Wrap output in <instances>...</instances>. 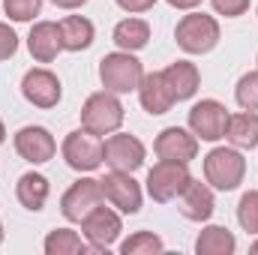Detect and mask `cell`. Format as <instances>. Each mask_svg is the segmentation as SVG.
<instances>
[{
	"mask_svg": "<svg viewBox=\"0 0 258 255\" xmlns=\"http://www.w3.org/2000/svg\"><path fill=\"white\" fill-rule=\"evenodd\" d=\"M81 231L90 240V246L102 252V249H108L117 240V234H120V216L114 210H108V207H93L81 219Z\"/></svg>",
	"mask_w": 258,
	"mask_h": 255,
	"instance_id": "9c48e42d",
	"label": "cell"
},
{
	"mask_svg": "<svg viewBox=\"0 0 258 255\" xmlns=\"http://www.w3.org/2000/svg\"><path fill=\"white\" fill-rule=\"evenodd\" d=\"M213 207H216L213 204V192L207 189L204 183H198V180L189 177V183L177 195V210L186 219H192V222H204V219L213 216Z\"/></svg>",
	"mask_w": 258,
	"mask_h": 255,
	"instance_id": "9a60e30c",
	"label": "cell"
},
{
	"mask_svg": "<svg viewBox=\"0 0 258 255\" xmlns=\"http://www.w3.org/2000/svg\"><path fill=\"white\" fill-rule=\"evenodd\" d=\"M120 123H123V105L111 90L87 96V102L81 108V126L84 129H90L93 135H108V132L120 129Z\"/></svg>",
	"mask_w": 258,
	"mask_h": 255,
	"instance_id": "7a4b0ae2",
	"label": "cell"
},
{
	"mask_svg": "<svg viewBox=\"0 0 258 255\" xmlns=\"http://www.w3.org/2000/svg\"><path fill=\"white\" fill-rule=\"evenodd\" d=\"M102 156L114 171H135L144 162V144L135 135H111L102 144Z\"/></svg>",
	"mask_w": 258,
	"mask_h": 255,
	"instance_id": "8fae6325",
	"label": "cell"
},
{
	"mask_svg": "<svg viewBox=\"0 0 258 255\" xmlns=\"http://www.w3.org/2000/svg\"><path fill=\"white\" fill-rule=\"evenodd\" d=\"M27 48H30L33 60H39V63H51V60L57 57V51L63 48L60 24H51V21H39V24H33L30 36H27Z\"/></svg>",
	"mask_w": 258,
	"mask_h": 255,
	"instance_id": "2e32d148",
	"label": "cell"
},
{
	"mask_svg": "<svg viewBox=\"0 0 258 255\" xmlns=\"http://www.w3.org/2000/svg\"><path fill=\"white\" fill-rule=\"evenodd\" d=\"M243 174H246V159L237 150L216 147L204 159V177H207V183L216 186V189H222V192L237 189L240 180H243Z\"/></svg>",
	"mask_w": 258,
	"mask_h": 255,
	"instance_id": "3957f363",
	"label": "cell"
},
{
	"mask_svg": "<svg viewBox=\"0 0 258 255\" xmlns=\"http://www.w3.org/2000/svg\"><path fill=\"white\" fill-rule=\"evenodd\" d=\"M60 39L66 51H84L93 45V24L81 15H69L60 21Z\"/></svg>",
	"mask_w": 258,
	"mask_h": 255,
	"instance_id": "44dd1931",
	"label": "cell"
},
{
	"mask_svg": "<svg viewBox=\"0 0 258 255\" xmlns=\"http://www.w3.org/2000/svg\"><path fill=\"white\" fill-rule=\"evenodd\" d=\"M162 81H165L171 99H174V102H183V99H192L195 96V90H198V84H201V75H198L195 63L177 60V63H171L162 72Z\"/></svg>",
	"mask_w": 258,
	"mask_h": 255,
	"instance_id": "e0dca14e",
	"label": "cell"
},
{
	"mask_svg": "<svg viewBox=\"0 0 258 255\" xmlns=\"http://www.w3.org/2000/svg\"><path fill=\"white\" fill-rule=\"evenodd\" d=\"M21 93L36 108H54L60 102V81L48 69H30L21 78Z\"/></svg>",
	"mask_w": 258,
	"mask_h": 255,
	"instance_id": "30bf717a",
	"label": "cell"
},
{
	"mask_svg": "<svg viewBox=\"0 0 258 255\" xmlns=\"http://www.w3.org/2000/svg\"><path fill=\"white\" fill-rule=\"evenodd\" d=\"M168 3H171L174 9H192V6L201 3V0H168Z\"/></svg>",
	"mask_w": 258,
	"mask_h": 255,
	"instance_id": "d6a6232c",
	"label": "cell"
},
{
	"mask_svg": "<svg viewBox=\"0 0 258 255\" xmlns=\"http://www.w3.org/2000/svg\"><path fill=\"white\" fill-rule=\"evenodd\" d=\"M189 183V171H186V162H171V159H162L150 168L147 174V192L153 201L159 204H168L174 201L183 186Z\"/></svg>",
	"mask_w": 258,
	"mask_h": 255,
	"instance_id": "5b68a950",
	"label": "cell"
},
{
	"mask_svg": "<svg viewBox=\"0 0 258 255\" xmlns=\"http://www.w3.org/2000/svg\"><path fill=\"white\" fill-rule=\"evenodd\" d=\"M240 108L246 111H258V72H246L240 81H237V90H234Z\"/></svg>",
	"mask_w": 258,
	"mask_h": 255,
	"instance_id": "484cf974",
	"label": "cell"
},
{
	"mask_svg": "<svg viewBox=\"0 0 258 255\" xmlns=\"http://www.w3.org/2000/svg\"><path fill=\"white\" fill-rule=\"evenodd\" d=\"M15 195H18V201H21L27 210L36 213V210H42L45 201H48V180H45L42 174H36V171H27V174L18 177Z\"/></svg>",
	"mask_w": 258,
	"mask_h": 255,
	"instance_id": "ffe728a7",
	"label": "cell"
},
{
	"mask_svg": "<svg viewBox=\"0 0 258 255\" xmlns=\"http://www.w3.org/2000/svg\"><path fill=\"white\" fill-rule=\"evenodd\" d=\"M0 243H3V222H0Z\"/></svg>",
	"mask_w": 258,
	"mask_h": 255,
	"instance_id": "e575fe53",
	"label": "cell"
},
{
	"mask_svg": "<svg viewBox=\"0 0 258 255\" xmlns=\"http://www.w3.org/2000/svg\"><path fill=\"white\" fill-rule=\"evenodd\" d=\"M174 39L186 54H204L219 42V24H216V18H210L204 12L183 15L174 30Z\"/></svg>",
	"mask_w": 258,
	"mask_h": 255,
	"instance_id": "277c9868",
	"label": "cell"
},
{
	"mask_svg": "<svg viewBox=\"0 0 258 255\" xmlns=\"http://www.w3.org/2000/svg\"><path fill=\"white\" fill-rule=\"evenodd\" d=\"M45 252L48 255H84L87 252V243H84L75 231L57 228V231H51V234L45 237Z\"/></svg>",
	"mask_w": 258,
	"mask_h": 255,
	"instance_id": "cb8c5ba5",
	"label": "cell"
},
{
	"mask_svg": "<svg viewBox=\"0 0 258 255\" xmlns=\"http://www.w3.org/2000/svg\"><path fill=\"white\" fill-rule=\"evenodd\" d=\"M54 6H60V9H78V6H84L87 0H51Z\"/></svg>",
	"mask_w": 258,
	"mask_h": 255,
	"instance_id": "1f68e13d",
	"label": "cell"
},
{
	"mask_svg": "<svg viewBox=\"0 0 258 255\" xmlns=\"http://www.w3.org/2000/svg\"><path fill=\"white\" fill-rule=\"evenodd\" d=\"M120 252L123 255H156V252H162V240L153 231H135L120 246Z\"/></svg>",
	"mask_w": 258,
	"mask_h": 255,
	"instance_id": "d4e9b609",
	"label": "cell"
},
{
	"mask_svg": "<svg viewBox=\"0 0 258 255\" xmlns=\"http://www.w3.org/2000/svg\"><path fill=\"white\" fill-rule=\"evenodd\" d=\"M153 3H156V0H117V6L126 9V12H147Z\"/></svg>",
	"mask_w": 258,
	"mask_h": 255,
	"instance_id": "4dcf8cb0",
	"label": "cell"
},
{
	"mask_svg": "<svg viewBox=\"0 0 258 255\" xmlns=\"http://www.w3.org/2000/svg\"><path fill=\"white\" fill-rule=\"evenodd\" d=\"M42 0H3V12L12 21H30L33 15H39Z\"/></svg>",
	"mask_w": 258,
	"mask_h": 255,
	"instance_id": "83f0119b",
	"label": "cell"
},
{
	"mask_svg": "<svg viewBox=\"0 0 258 255\" xmlns=\"http://www.w3.org/2000/svg\"><path fill=\"white\" fill-rule=\"evenodd\" d=\"M99 78H102L105 90L129 93V90H138L144 69H141V60L132 57V51H114V54H105L99 60Z\"/></svg>",
	"mask_w": 258,
	"mask_h": 255,
	"instance_id": "6da1fadb",
	"label": "cell"
},
{
	"mask_svg": "<svg viewBox=\"0 0 258 255\" xmlns=\"http://www.w3.org/2000/svg\"><path fill=\"white\" fill-rule=\"evenodd\" d=\"M102 183V195L123 213H138L141 210V186L132 180L129 171H111L105 174Z\"/></svg>",
	"mask_w": 258,
	"mask_h": 255,
	"instance_id": "7c38bea8",
	"label": "cell"
},
{
	"mask_svg": "<svg viewBox=\"0 0 258 255\" xmlns=\"http://www.w3.org/2000/svg\"><path fill=\"white\" fill-rule=\"evenodd\" d=\"M237 222L243 225V231L258 234V192H246L237 204Z\"/></svg>",
	"mask_w": 258,
	"mask_h": 255,
	"instance_id": "4316f807",
	"label": "cell"
},
{
	"mask_svg": "<svg viewBox=\"0 0 258 255\" xmlns=\"http://www.w3.org/2000/svg\"><path fill=\"white\" fill-rule=\"evenodd\" d=\"M252 252H255V255H258V243H252Z\"/></svg>",
	"mask_w": 258,
	"mask_h": 255,
	"instance_id": "d590c367",
	"label": "cell"
},
{
	"mask_svg": "<svg viewBox=\"0 0 258 255\" xmlns=\"http://www.w3.org/2000/svg\"><path fill=\"white\" fill-rule=\"evenodd\" d=\"M3 138H6V129H3V123H0V144H3Z\"/></svg>",
	"mask_w": 258,
	"mask_h": 255,
	"instance_id": "836d02e7",
	"label": "cell"
},
{
	"mask_svg": "<svg viewBox=\"0 0 258 255\" xmlns=\"http://www.w3.org/2000/svg\"><path fill=\"white\" fill-rule=\"evenodd\" d=\"M213 9L225 18H237L249 9V0H213Z\"/></svg>",
	"mask_w": 258,
	"mask_h": 255,
	"instance_id": "f546056e",
	"label": "cell"
},
{
	"mask_svg": "<svg viewBox=\"0 0 258 255\" xmlns=\"http://www.w3.org/2000/svg\"><path fill=\"white\" fill-rule=\"evenodd\" d=\"M63 159H66V165L75 168V171H93V168H99L105 162L99 135H93L90 129L69 132L63 141Z\"/></svg>",
	"mask_w": 258,
	"mask_h": 255,
	"instance_id": "8992f818",
	"label": "cell"
},
{
	"mask_svg": "<svg viewBox=\"0 0 258 255\" xmlns=\"http://www.w3.org/2000/svg\"><path fill=\"white\" fill-rule=\"evenodd\" d=\"M102 183L99 180H93V177H81V180H75L69 189H66L63 201H60V210H63V216L69 222H81L93 207H99L102 204Z\"/></svg>",
	"mask_w": 258,
	"mask_h": 255,
	"instance_id": "52a82bcc",
	"label": "cell"
},
{
	"mask_svg": "<svg viewBox=\"0 0 258 255\" xmlns=\"http://www.w3.org/2000/svg\"><path fill=\"white\" fill-rule=\"evenodd\" d=\"M15 150H18V156H21V159H27V162H33V165H39V162H48V159L54 156L57 144H54V138H51V132H48V129L24 126V129H18V135H15Z\"/></svg>",
	"mask_w": 258,
	"mask_h": 255,
	"instance_id": "5bb4252c",
	"label": "cell"
},
{
	"mask_svg": "<svg viewBox=\"0 0 258 255\" xmlns=\"http://www.w3.org/2000/svg\"><path fill=\"white\" fill-rule=\"evenodd\" d=\"M147 39H150V27L141 18H126L114 27V42L123 51H141L147 45Z\"/></svg>",
	"mask_w": 258,
	"mask_h": 255,
	"instance_id": "603a6c76",
	"label": "cell"
},
{
	"mask_svg": "<svg viewBox=\"0 0 258 255\" xmlns=\"http://www.w3.org/2000/svg\"><path fill=\"white\" fill-rule=\"evenodd\" d=\"M138 96H141V105H144L147 114H165L174 105V99H171V93H168V87L162 81V72L144 75L141 84H138Z\"/></svg>",
	"mask_w": 258,
	"mask_h": 255,
	"instance_id": "ac0fdd59",
	"label": "cell"
},
{
	"mask_svg": "<svg viewBox=\"0 0 258 255\" xmlns=\"http://www.w3.org/2000/svg\"><path fill=\"white\" fill-rule=\"evenodd\" d=\"M225 126H228V111L222 102L216 99H201L189 111V129L204 141H219L225 138Z\"/></svg>",
	"mask_w": 258,
	"mask_h": 255,
	"instance_id": "ba28073f",
	"label": "cell"
},
{
	"mask_svg": "<svg viewBox=\"0 0 258 255\" xmlns=\"http://www.w3.org/2000/svg\"><path fill=\"white\" fill-rule=\"evenodd\" d=\"M195 252L198 255H231L234 252V234L222 225H207L198 240H195Z\"/></svg>",
	"mask_w": 258,
	"mask_h": 255,
	"instance_id": "7402d4cb",
	"label": "cell"
},
{
	"mask_svg": "<svg viewBox=\"0 0 258 255\" xmlns=\"http://www.w3.org/2000/svg\"><path fill=\"white\" fill-rule=\"evenodd\" d=\"M18 51V36L9 24H0V60H9Z\"/></svg>",
	"mask_w": 258,
	"mask_h": 255,
	"instance_id": "f1b7e54d",
	"label": "cell"
},
{
	"mask_svg": "<svg viewBox=\"0 0 258 255\" xmlns=\"http://www.w3.org/2000/svg\"><path fill=\"white\" fill-rule=\"evenodd\" d=\"M153 150H156V156H159V159L189 162V159H195V153H198V138H195L192 132L180 129V126H168V129H162V132H159V138H156Z\"/></svg>",
	"mask_w": 258,
	"mask_h": 255,
	"instance_id": "4fadbf2b",
	"label": "cell"
},
{
	"mask_svg": "<svg viewBox=\"0 0 258 255\" xmlns=\"http://www.w3.org/2000/svg\"><path fill=\"white\" fill-rule=\"evenodd\" d=\"M225 138H228L234 147H243V150H252V147H258V114H255V111L228 114Z\"/></svg>",
	"mask_w": 258,
	"mask_h": 255,
	"instance_id": "d6986e66",
	"label": "cell"
}]
</instances>
